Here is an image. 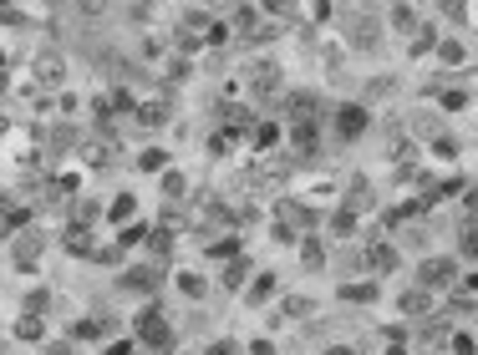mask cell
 Listing matches in <instances>:
<instances>
[{"instance_id":"277c9868","label":"cell","mask_w":478,"mask_h":355,"mask_svg":"<svg viewBox=\"0 0 478 355\" xmlns=\"http://www.w3.org/2000/svg\"><path fill=\"white\" fill-rule=\"evenodd\" d=\"M331 132H337L341 142H356V138H366V132H372V107H366V101H337V107H331Z\"/></svg>"},{"instance_id":"c3c4849f","label":"cell","mask_w":478,"mask_h":355,"mask_svg":"<svg viewBox=\"0 0 478 355\" xmlns=\"http://www.w3.org/2000/svg\"><path fill=\"white\" fill-rule=\"evenodd\" d=\"M321 355H362V350H356V345H346V341H337V345H326Z\"/></svg>"},{"instance_id":"d6986e66","label":"cell","mask_w":478,"mask_h":355,"mask_svg":"<svg viewBox=\"0 0 478 355\" xmlns=\"http://www.w3.org/2000/svg\"><path fill=\"white\" fill-rule=\"evenodd\" d=\"M158 193H163V203H189L194 198V183H189L183 168H163L158 173Z\"/></svg>"},{"instance_id":"603a6c76","label":"cell","mask_w":478,"mask_h":355,"mask_svg":"<svg viewBox=\"0 0 478 355\" xmlns=\"http://www.w3.org/2000/svg\"><path fill=\"white\" fill-rule=\"evenodd\" d=\"M337 294L346 304H376V300H382V279H372V274H366V279H351V284H341Z\"/></svg>"},{"instance_id":"8d00e7d4","label":"cell","mask_w":478,"mask_h":355,"mask_svg":"<svg viewBox=\"0 0 478 355\" xmlns=\"http://www.w3.org/2000/svg\"><path fill=\"white\" fill-rule=\"evenodd\" d=\"M438 107H443V112H463V107H468V91L463 87H443L438 91Z\"/></svg>"},{"instance_id":"ffe728a7","label":"cell","mask_w":478,"mask_h":355,"mask_svg":"<svg viewBox=\"0 0 478 355\" xmlns=\"http://www.w3.org/2000/svg\"><path fill=\"white\" fill-rule=\"evenodd\" d=\"M132 122L142 127V132H163V122H169V101H158V97H148V101H138L132 107Z\"/></svg>"},{"instance_id":"7c38bea8","label":"cell","mask_w":478,"mask_h":355,"mask_svg":"<svg viewBox=\"0 0 478 355\" xmlns=\"http://www.w3.org/2000/svg\"><path fill=\"white\" fill-rule=\"evenodd\" d=\"M77 163L92 168V173H102V168L117 163V142L107 138V132H102V138H82L77 142Z\"/></svg>"},{"instance_id":"f35d334b","label":"cell","mask_w":478,"mask_h":355,"mask_svg":"<svg viewBox=\"0 0 478 355\" xmlns=\"http://www.w3.org/2000/svg\"><path fill=\"white\" fill-rule=\"evenodd\" d=\"M458 152H463V148H458V138H453V132H438V138H433V158H448V163H453Z\"/></svg>"},{"instance_id":"5bb4252c","label":"cell","mask_w":478,"mask_h":355,"mask_svg":"<svg viewBox=\"0 0 478 355\" xmlns=\"http://www.w3.org/2000/svg\"><path fill=\"white\" fill-rule=\"evenodd\" d=\"M397 315H407V320H427L433 310H438V294L433 290H423V284H407V290H397Z\"/></svg>"},{"instance_id":"8992f818","label":"cell","mask_w":478,"mask_h":355,"mask_svg":"<svg viewBox=\"0 0 478 355\" xmlns=\"http://www.w3.org/2000/svg\"><path fill=\"white\" fill-rule=\"evenodd\" d=\"M66 76H72V66H66L62 51L41 46L36 56H31V82H36V91H62V87H66Z\"/></svg>"},{"instance_id":"f907efd6","label":"cell","mask_w":478,"mask_h":355,"mask_svg":"<svg viewBox=\"0 0 478 355\" xmlns=\"http://www.w3.org/2000/svg\"><path fill=\"white\" fill-rule=\"evenodd\" d=\"M473 335H478V310H473Z\"/></svg>"},{"instance_id":"7bdbcfd3","label":"cell","mask_w":478,"mask_h":355,"mask_svg":"<svg viewBox=\"0 0 478 355\" xmlns=\"http://www.w3.org/2000/svg\"><path fill=\"white\" fill-rule=\"evenodd\" d=\"M331 15H337V5H331V0H310V21H316V25H326Z\"/></svg>"},{"instance_id":"9a60e30c","label":"cell","mask_w":478,"mask_h":355,"mask_svg":"<svg viewBox=\"0 0 478 355\" xmlns=\"http://www.w3.org/2000/svg\"><path fill=\"white\" fill-rule=\"evenodd\" d=\"M46 335H52V320L36 315V310H21V315L11 320V341H21V345H41Z\"/></svg>"},{"instance_id":"816d5d0a","label":"cell","mask_w":478,"mask_h":355,"mask_svg":"<svg viewBox=\"0 0 478 355\" xmlns=\"http://www.w3.org/2000/svg\"><path fill=\"white\" fill-rule=\"evenodd\" d=\"M0 138H5V117H0Z\"/></svg>"},{"instance_id":"836d02e7","label":"cell","mask_w":478,"mask_h":355,"mask_svg":"<svg viewBox=\"0 0 478 355\" xmlns=\"http://www.w3.org/2000/svg\"><path fill=\"white\" fill-rule=\"evenodd\" d=\"M21 310H36V315H52V290H46V284H31V290L21 294Z\"/></svg>"},{"instance_id":"4dcf8cb0","label":"cell","mask_w":478,"mask_h":355,"mask_svg":"<svg viewBox=\"0 0 478 355\" xmlns=\"http://www.w3.org/2000/svg\"><path fill=\"white\" fill-rule=\"evenodd\" d=\"M102 218H107V208H102L97 198H82V193L72 198V224H87V228H97Z\"/></svg>"},{"instance_id":"52a82bcc","label":"cell","mask_w":478,"mask_h":355,"mask_svg":"<svg viewBox=\"0 0 478 355\" xmlns=\"http://www.w3.org/2000/svg\"><path fill=\"white\" fill-rule=\"evenodd\" d=\"M402 254H407V249H402L397 239H376V244H362V269H366V274H372V279H392V274H397V269H402Z\"/></svg>"},{"instance_id":"44dd1931","label":"cell","mask_w":478,"mask_h":355,"mask_svg":"<svg viewBox=\"0 0 478 355\" xmlns=\"http://www.w3.org/2000/svg\"><path fill=\"white\" fill-rule=\"evenodd\" d=\"M249 274H255V264H249L245 254H234V259H224V269H219V290L239 294L249 284Z\"/></svg>"},{"instance_id":"9c48e42d","label":"cell","mask_w":478,"mask_h":355,"mask_svg":"<svg viewBox=\"0 0 478 355\" xmlns=\"http://www.w3.org/2000/svg\"><path fill=\"white\" fill-rule=\"evenodd\" d=\"M296 254H300V269H306V274H321V269L331 264V239L316 234V228H306L296 239Z\"/></svg>"},{"instance_id":"8fae6325","label":"cell","mask_w":478,"mask_h":355,"mask_svg":"<svg viewBox=\"0 0 478 355\" xmlns=\"http://www.w3.org/2000/svg\"><path fill=\"white\" fill-rule=\"evenodd\" d=\"M117 335V320L102 315V310H92V315H77V325H72V341L77 345H102Z\"/></svg>"},{"instance_id":"5b68a950","label":"cell","mask_w":478,"mask_h":355,"mask_svg":"<svg viewBox=\"0 0 478 355\" xmlns=\"http://www.w3.org/2000/svg\"><path fill=\"white\" fill-rule=\"evenodd\" d=\"M458 279H463V269H458V259L453 254H427V259H417V284L423 290H458Z\"/></svg>"},{"instance_id":"7dc6e473","label":"cell","mask_w":478,"mask_h":355,"mask_svg":"<svg viewBox=\"0 0 478 355\" xmlns=\"http://www.w3.org/2000/svg\"><path fill=\"white\" fill-rule=\"evenodd\" d=\"M72 5H77L82 15H102L107 11V0H72Z\"/></svg>"},{"instance_id":"83f0119b","label":"cell","mask_w":478,"mask_h":355,"mask_svg":"<svg viewBox=\"0 0 478 355\" xmlns=\"http://www.w3.org/2000/svg\"><path fill=\"white\" fill-rule=\"evenodd\" d=\"M0 224H5V234H15V228L31 224V208L15 198V193H0Z\"/></svg>"},{"instance_id":"d590c367","label":"cell","mask_w":478,"mask_h":355,"mask_svg":"<svg viewBox=\"0 0 478 355\" xmlns=\"http://www.w3.org/2000/svg\"><path fill=\"white\" fill-rule=\"evenodd\" d=\"M448 355H478V335L473 330H448Z\"/></svg>"},{"instance_id":"60d3db41","label":"cell","mask_w":478,"mask_h":355,"mask_svg":"<svg viewBox=\"0 0 478 355\" xmlns=\"http://www.w3.org/2000/svg\"><path fill=\"white\" fill-rule=\"evenodd\" d=\"M290 11H296V0H259V15H270V21H280Z\"/></svg>"},{"instance_id":"f1b7e54d","label":"cell","mask_w":478,"mask_h":355,"mask_svg":"<svg viewBox=\"0 0 478 355\" xmlns=\"http://www.w3.org/2000/svg\"><path fill=\"white\" fill-rule=\"evenodd\" d=\"M107 218H112L117 228H122V224H132V218H138V193H132V188L112 193V198H107Z\"/></svg>"},{"instance_id":"7402d4cb","label":"cell","mask_w":478,"mask_h":355,"mask_svg":"<svg viewBox=\"0 0 478 355\" xmlns=\"http://www.w3.org/2000/svg\"><path fill=\"white\" fill-rule=\"evenodd\" d=\"M382 36H387V25H382V21L356 15V25H351V51H376V46H382Z\"/></svg>"},{"instance_id":"484cf974","label":"cell","mask_w":478,"mask_h":355,"mask_svg":"<svg viewBox=\"0 0 478 355\" xmlns=\"http://www.w3.org/2000/svg\"><path fill=\"white\" fill-rule=\"evenodd\" d=\"M438 41H443V31L433 21H423L413 36H407V56H413V62H423V56H433V46H438Z\"/></svg>"},{"instance_id":"4316f807","label":"cell","mask_w":478,"mask_h":355,"mask_svg":"<svg viewBox=\"0 0 478 355\" xmlns=\"http://www.w3.org/2000/svg\"><path fill=\"white\" fill-rule=\"evenodd\" d=\"M433 56H438L443 66H453V72L473 62V51H468V41H458V36H443L438 46H433Z\"/></svg>"},{"instance_id":"bcb514c9","label":"cell","mask_w":478,"mask_h":355,"mask_svg":"<svg viewBox=\"0 0 478 355\" xmlns=\"http://www.w3.org/2000/svg\"><path fill=\"white\" fill-rule=\"evenodd\" d=\"M458 290H463V294H468V300H478V269H468V274H463V279H458Z\"/></svg>"},{"instance_id":"f5cc1de1","label":"cell","mask_w":478,"mask_h":355,"mask_svg":"<svg viewBox=\"0 0 478 355\" xmlns=\"http://www.w3.org/2000/svg\"><path fill=\"white\" fill-rule=\"evenodd\" d=\"M473 21H478V5H473Z\"/></svg>"},{"instance_id":"ab89813d","label":"cell","mask_w":478,"mask_h":355,"mask_svg":"<svg viewBox=\"0 0 478 355\" xmlns=\"http://www.w3.org/2000/svg\"><path fill=\"white\" fill-rule=\"evenodd\" d=\"M102 355H138V341H132V335H122V341H102Z\"/></svg>"},{"instance_id":"4fadbf2b","label":"cell","mask_w":478,"mask_h":355,"mask_svg":"<svg viewBox=\"0 0 478 355\" xmlns=\"http://www.w3.org/2000/svg\"><path fill=\"white\" fill-rule=\"evenodd\" d=\"M275 294H280V279H275L270 269H255V274H249V284L239 290V304H245V310H265Z\"/></svg>"},{"instance_id":"ba28073f","label":"cell","mask_w":478,"mask_h":355,"mask_svg":"<svg viewBox=\"0 0 478 355\" xmlns=\"http://www.w3.org/2000/svg\"><path fill=\"white\" fill-rule=\"evenodd\" d=\"M239 76H245L249 82V91H255V97H270V91H280V62H275V56H249L245 66H239Z\"/></svg>"},{"instance_id":"1f68e13d","label":"cell","mask_w":478,"mask_h":355,"mask_svg":"<svg viewBox=\"0 0 478 355\" xmlns=\"http://www.w3.org/2000/svg\"><path fill=\"white\" fill-rule=\"evenodd\" d=\"M132 168H138V173H153V178H158L163 168H173V152H169V148H142Z\"/></svg>"},{"instance_id":"e0dca14e","label":"cell","mask_w":478,"mask_h":355,"mask_svg":"<svg viewBox=\"0 0 478 355\" xmlns=\"http://www.w3.org/2000/svg\"><path fill=\"white\" fill-rule=\"evenodd\" d=\"M169 284H173V290H179L189 304H199V300L209 294V274H204V269H189V264H183V269H169Z\"/></svg>"},{"instance_id":"2e32d148","label":"cell","mask_w":478,"mask_h":355,"mask_svg":"<svg viewBox=\"0 0 478 355\" xmlns=\"http://www.w3.org/2000/svg\"><path fill=\"white\" fill-rule=\"evenodd\" d=\"M417 25H423V15H417V0H392V5H387V31H392L397 41H407Z\"/></svg>"},{"instance_id":"30bf717a","label":"cell","mask_w":478,"mask_h":355,"mask_svg":"<svg viewBox=\"0 0 478 355\" xmlns=\"http://www.w3.org/2000/svg\"><path fill=\"white\" fill-rule=\"evenodd\" d=\"M337 203H341V208H351L356 218H366V214H376V188L366 183L362 173H351V178H346V188L337 193Z\"/></svg>"},{"instance_id":"ac0fdd59","label":"cell","mask_w":478,"mask_h":355,"mask_svg":"<svg viewBox=\"0 0 478 355\" xmlns=\"http://www.w3.org/2000/svg\"><path fill=\"white\" fill-rule=\"evenodd\" d=\"M62 254L66 259H92L97 254V234L87 224H66L62 228Z\"/></svg>"},{"instance_id":"d4e9b609","label":"cell","mask_w":478,"mask_h":355,"mask_svg":"<svg viewBox=\"0 0 478 355\" xmlns=\"http://www.w3.org/2000/svg\"><path fill=\"white\" fill-rule=\"evenodd\" d=\"M245 142H249L255 152L275 148V142H285V122H265V117H255V127L245 132Z\"/></svg>"},{"instance_id":"cb8c5ba5","label":"cell","mask_w":478,"mask_h":355,"mask_svg":"<svg viewBox=\"0 0 478 355\" xmlns=\"http://www.w3.org/2000/svg\"><path fill=\"white\" fill-rule=\"evenodd\" d=\"M362 234V218L351 214V208H331V218H326V239H356Z\"/></svg>"},{"instance_id":"f6af8a7d","label":"cell","mask_w":478,"mask_h":355,"mask_svg":"<svg viewBox=\"0 0 478 355\" xmlns=\"http://www.w3.org/2000/svg\"><path fill=\"white\" fill-rule=\"evenodd\" d=\"M463 254H468V259H478V224L463 228Z\"/></svg>"},{"instance_id":"e575fe53","label":"cell","mask_w":478,"mask_h":355,"mask_svg":"<svg viewBox=\"0 0 478 355\" xmlns=\"http://www.w3.org/2000/svg\"><path fill=\"white\" fill-rule=\"evenodd\" d=\"M229 36H234V25H229V21H209V25H204V51L229 46Z\"/></svg>"},{"instance_id":"7a4b0ae2","label":"cell","mask_w":478,"mask_h":355,"mask_svg":"<svg viewBox=\"0 0 478 355\" xmlns=\"http://www.w3.org/2000/svg\"><path fill=\"white\" fill-rule=\"evenodd\" d=\"M117 284H122L132 300H158L163 284H169V264H158V259H122V264H117Z\"/></svg>"},{"instance_id":"6da1fadb","label":"cell","mask_w":478,"mask_h":355,"mask_svg":"<svg viewBox=\"0 0 478 355\" xmlns=\"http://www.w3.org/2000/svg\"><path fill=\"white\" fill-rule=\"evenodd\" d=\"M132 341H138V350H148V355H163V350H173V320H169V310H163V300H142V310H138V320H132Z\"/></svg>"},{"instance_id":"b9f144b4","label":"cell","mask_w":478,"mask_h":355,"mask_svg":"<svg viewBox=\"0 0 478 355\" xmlns=\"http://www.w3.org/2000/svg\"><path fill=\"white\" fill-rule=\"evenodd\" d=\"M41 350H46V355H77V341H72V335H66V341H52V335H46Z\"/></svg>"},{"instance_id":"3957f363","label":"cell","mask_w":478,"mask_h":355,"mask_svg":"<svg viewBox=\"0 0 478 355\" xmlns=\"http://www.w3.org/2000/svg\"><path fill=\"white\" fill-rule=\"evenodd\" d=\"M46 244H52V239H46L36 224L15 228L11 239H5V254H11V269H15V274H36L41 259H46Z\"/></svg>"},{"instance_id":"ee69618b","label":"cell","mask_w":478,"mask_h":355,"mask_svg":"<svg viewBox=\"0 0 478 355\" xmlns=\"http://www.w3.org/2000/svg\"><path fill=\"white\" fill-rule=\"evenodd\" d=\"M463 208H468V224H478V183L463 188Z\"/></svg>"},{"instance_id":"d6a6232c","label":"cell","mask_w":478,"mask_h":355,"mask_svg":"<svg viewBox=\"0 0 478 355\" xmlns=\"http://www.w3.org/2000/svg\"><path fill=\"white\" fill-rule=\"evenodd\" d=\"M234 254H245L239 249V239H234V234H219V239L209 244L204 249V259H214V264H224V259H234Z\"/></svg>"},{"instance_id":"f546056e","label":"cell","mask_w":478,"mask_h":355,"mask_svg":"<svg viewBox=\"0 0 478 355\" xmlns=\"http://www.w3.org/2000/svg\"><path fill=\"white\" fill-rule=\"evenodd\" d=\"M316 310H321V304L310 300V294H280V315L285 320H316Z\"/></svg>"},{"instance_id":"74e56055","label":"cell","mask_w":478,"mask_h":355,"mask_svg":"<svg viewBox=\"0 0 478 355\" xmlns=\"http://www.w3.org/2000/svg\"><path fill=\"white\" fill-rule=\"evenodd\" d=\"M438 11H443V21H453V25H468V15H473L468 11V0H443Z\"/></svg>"},{"instance_id":"681fc988","label":"cell","mask_w":478,"mask_h":355,"mask_svg":"<svg viewBox=\"0 0 478 355\" xmlns=\"http://www.w3.org/2000/svg\"><path fill=\"white\" fill-rule=\"evenodd\" d=\"M5 239H11V234H5V224H0V249H5Z\"/></svg>"}]
</instances>
